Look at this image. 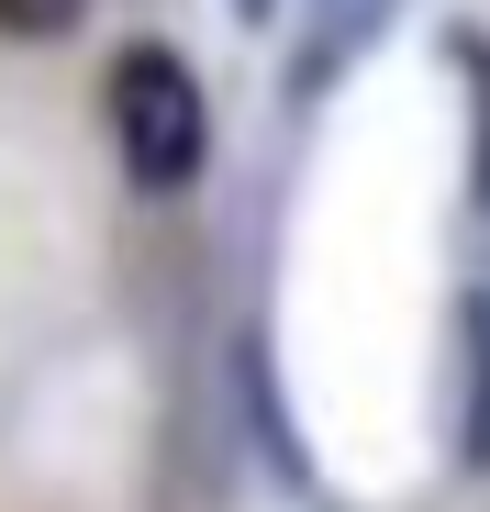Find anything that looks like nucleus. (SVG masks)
Masks as SVG:
<instances>
[{
  "instance_id": "3",
  "label": "nucleus",
  "mask_w": 490,
  "mask_h": 512,
  "mask_svg": "<svg viewBox=\"0 0 490 512\" xmlns=\"http://www.w3.org/2000/svg\"><path fill=\"white\" fill-rule=\"evenodd\" d=\"M457 468H490V290L457 301V401H446Z\"/></svg>"
},
{
  "instance_id": "2",
  "label": "nucleus",
  "mask_w": 490,
  "mask_h": 512,
  "mask_svg": "<svg viewBox=\"0 0 490 512\" xmlns=\"http://www.w3.org/2000/svg\"><path fill=\"white\" fill-rule=\"evenodd\" d=\"M401 0H301V34H290V90H335V78L390 34Z\"/></svg>"
},
{
  "instance_id": "5",
  "label": "nucleus",
  "mask_w": 490,
  "mask_h": 512,
  "mask_svg": "<svg viewBox=\"0 0 490 512\" xmlns=\"http://www.w3.org/2000/svg\"><path fill=\"white\" fill-rule=\"evenodd\" d=\"M78 12H90V0H0V34L12 45H56V34H78Z\"/></svg>"
},
{
  "instance_id": "1",
  "label": "nucleus",
  "mask_w": 490,
  "mask_h": 512,
  "mask_svg": "<svg viewBox=\"0 0 490 512\" xmlns=\"http://www.w3.org/2000/svg\"><path fill=\"white\" fill-rule=\"evenodd\" d=\"M112 145H123V179L145 201H179L212 156V101L179 45H123L112 56Z\"/></svg>"
},
{
  "instance_id": "4",
  "label": "nucleus",
  "mask_w": 490,
  "mask_h": 512,
  "mask_svg": "<svg viewBox=\"0 0 490 512\" xmlns=\"http://www.w3.org/2000/svg\"><path fill=\"white\" fill-rule=\"evenodd\" d=\"M446 56L468 67V101H479V212H490V34H468V23H457V34H446Z\"/></svg>"
}]
</instances>
